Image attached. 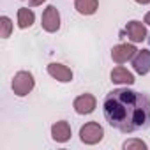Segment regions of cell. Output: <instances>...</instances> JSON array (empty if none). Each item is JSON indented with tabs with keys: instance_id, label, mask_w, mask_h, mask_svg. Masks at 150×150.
Instances as JSON below:
<instances>
[{
	"instance_id": "cell-1",
	"label": "cell",
	"mask_w": 150,
	"mask_h": 150,
	"mask_svg": "<svg viewBox=\"0 0 150 150\" xmlns=\"http://www.w3.org/2000/svg\"><path fill=\"white\" fill-rule=\"evenodd\" d=\"M103 110L106 122L124 134H131L150 125V96L143 92L115 88L106 94Z\"/></svg>"
},
{
	"instance_id": "cell-2",
	"label": "cell",
	"mask_w": 150,
	"mask_h": 150,
	"mask_svg": "<svg viewBox=\"0 0 150 150\" xmlns=\"http://www.w3.org/2000/svg\"><path fill=\"white\" fill-rule=\"evenodd\" d=\"M11 87H13L14 96L25 97V96H28V94L34 90L35 80H34V76H32V72H28V71H20V72L14 74L13 85H11Z\"/></svg>"
},
{
	"instance_id": "cell-3",
	"label": "cell",
	"mask_w": 150,
	"mask_h": 150,
	"mask_svg": "<svg viewBox=\"0 0 150 150\" xmlns=\"http://www.w3.org/2000/svg\"><path fill=\"white\" fill-rule=\"evenodd\" d=\"M104 138V129L99 122H87L80 129V139L85 145H97Z\"/></svg>"
},
{
	"instance_id": "cell-4",
	"label": "cell",
	"mask_w": 150,
	"mask_h": 150,
	"mask_svg": "<svg viewBox=\"0 0 150 150\" xmlns=\"http://www.w3.org/2000/svg\"><path fill=\"white\" fill-rule=\"evenodd\" d=\"M41 25L48 34H55L60 28V13L55 6H48L41 16Z\"/></svg>"
},
{
	"instance_id": "cell-5",
	"label": "cell",
	"mask_w": 150,
	"mask_h": 150,
	"mask_svg": "<svg viewBox=\"0 0 150 150\" xmlns=\"http://www.w3.org/2000/svg\"><path fill=\"white\" fill-rule=\"evenodd\" d=\"M96 106H97V99L92 94H81L72 103V108L78 115H90L96 110Z\"/></svg>"
},
{
	"instance_id": "cell-6",
	"label": "cell",
	"mask_w": 150,
	"mask_h": 150,
	"mask_svg": "<svg viewBox=\"0 0 150 150\" xmlns=\"http://www.w3.org/2000/svg\"><path fill=\"white\" fill-rule=\"evenodd\" d=\"M136 48L134 44H117L111 48V60L118 65L125 64L127 60H132V57L136 55Z\"/></svg>"
},
{
	"instance_id": "cell-7",
	"label": "cell",
	"mask_w": 150,
	"mask_h": 150,
	"mask_svg": "<svg viewBox=\"0 0 150 150\" xmlns=\"http://www.w3.org/2000/svg\"><path fill=\"white\" fill-rule=\"evenodd\" d=\"M132 69L136 74L145 76L150 72V50H138L132 57Z\"/></svg>"
},
{
	"instance_id": "cell-8",
	"label": "cell",
	"mask_w": 150,
	"mask_h": 150,
	"mask_svg": "<svg viewBox=\"0 0 150 150\" xmlns=\"http://www.w3.org/2000/svg\"><path fill=\"white\" fill-rule=\"evenodd\" d=\"M125 34L131 42H141V41H146V37H148L145 25L138 20H132L125 25Z\"/></svg>"
},
{
	"instance_id": "cell-9",
	"label": "cell",
	"mask_w": 150,
	"mask_h": 150,
	"mask_svg": "<svg viewBox=\"0 0 150 150\" xmlns=\"http://www.w3.org/2000/svg\"><path fill=\"white\" fill-rule=\"evenodd\" d=\"M71 136H72V131H71L69 122L58 120V122H55V124L51 125V138H53V141H57V143H65V141L71 139Z\"/></svg>"
},
{
	"instance_id": "cell-10",
	"label": "cell",
	"mask_w": 150,
	"mask_h": 150,
	"mask_svg": "<svg viewBox=\"0 0 150 150\" xmlns=\"http://www.w3.org/2000/svg\"><path fill=\"white\" fill-rule=\"evenodd\" d=\"M48 74L53 80L60 81V83L72 81V71L67 65H64V64H50L48 65Z\"/></svg>"
},
{
	"instance_id": "cell-11",
	"label": "cell",
	"mask_w": 150,
	"mask_h": 150,
	"mask_svg": "<svg viewBox=\"0 0 150 150\" xmlns=\"http://www.w3.org/2000/svg\"><path fill=\"white\" fill-rule=\"evenodd\" d=\"M110 78H111V81L117 83V85H132V83H134L132 72H129V71H127L125 67H122V65H117V67L111 71Z\"/></svg>"
},
{
	"instance_id": "cell-12",
	"label": "cell",
	"mask_w": 150,
	"mask_h": 150,
	"mask_svg": "<svg viewBox=\"0 0 150 150\" xmlns=\"http://www.w3.org/2000/svg\"><path fill=\"white\" fill-rule=\"evenodd\" d=\"M74 9L83 16H92L99 9V0H76L74 2Z\"/></svg>"
},
{
	"instance_id": "cell-13",
	"label": "cell",
	"mask_w": 150,
	"mask_h": 150,
	"mask_svg": "<svg viewBox=\"0 0 150 150\" xmlns=\"http://www.w3.org/2000/svg\"><path fill=\"white\" fill-rule=\"evenodd\" d=\"M35 21V14L30 7H20L18 9V27L20 28H30Z\"/></svg>"
},
{
	"instance_id": "cell-14",
	"label": "cell",
	"mask_w": 150,
	"mask_h": 150,
	"mask_svg": "<svg viewBox=\"0 0 150 150\" xmlns=\"http://www.w3.org/2000/svg\"><path fill=\"white\" fill-rule=\"evenodd\" d=\"M13 32V21L9 16H2L0 18V35H2V39H7Z\"/></svg>"
},
{
	"instance_id": "cell-15",
	"label": "cell",
	"mask_w": 150,
	"mask_h": 150,
	"mask_svg": "<svg viewBox=\"0 0 150 150\" xmlns=\"http://www.w3.org/2000/svg\"><path fill=\"white\" fill-rule=\"evenodd\" d=\"M122 148H124V150H134V148H138V150H146V143L141 141V139L132 138V139H127V141L122 145Z\"/></svg>"
},
{
	"instance_id": "cell-16",
	"label": "cell",
	"mask_w": 150,
	"mask_h": 150,
	"mask_svg": "<svg viewBox=\"0 0 150 150\" xmlns=\"http://www.w3.org/2000/svg\"><path fill=\"white\" fill-rule=\"evenodd\" d=\"M42 2H46V0H28V6H30V7H37V6H41Z\"/></svg>"
},
{
	"instance_id": "cell-17",
	"label": "cell",
	"mask_w": 150,
	"mask_h": 150,
	"mask_svg": "<svg viewBox=\"0 0 150 150\" xmlns=\"http://www.w3.org/2000/svg\"><path fill=\"white\" fill-rule=\"evenodd\" d=\"M143 23H146V25L150 27V11H148V13L145 14V20H143Z\"/></svg>"
},
{
	"instance_id": "cell-18",
	"label": "cell",
	"mask_w": 150,
	"mask_h": 150,
	"mask_svg": "<svg viewBox=\"0 0 150 150\" xmlns=\"http://www.w3.org/2000/svg\"><path fill=\"white\" fill-rule=\"evenodd\" d=\"M134 2L139 6H146V4H150V0H134Z\"/></svg>"
}]
</instances>
